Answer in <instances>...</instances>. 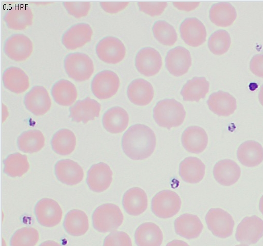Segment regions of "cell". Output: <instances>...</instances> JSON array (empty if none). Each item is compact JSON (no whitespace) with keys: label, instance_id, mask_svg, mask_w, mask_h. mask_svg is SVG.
<instances>
[{"label":"cell","instance_id":"cell-1","mask_svg":"<svg viewBox=\"0 0 263 246\" xmlns=\"http://www.w3.org/2000/svg\"><path fill=\"white\" fill-rule=\"evenodd\" d=\"M156 138L148 126L136 124L130 126L122 138V148L125 155L133 160H143L154 152Z\"/></svg>","mask_w":263,"mask_h":246},{"label":"cell","instance_id":"cell-2","mask_svg":"<svg viewBox=\"0 0 263 246\" xmlns=\"http://www.w3.org/2000/svg\"><path fill=\"white\" fill-rule=\"evenodd\" d=\"M185 115L183 105L173 98L160 100L153 109V117L156 122L168 129L182 125Z\"/></svg>","mask_w":263,"mask_h":246},{"label":"cell","instance_id":"cell-3","mask_svg":"<svg viewBox=\"0 0 263 246\" xmlns=\"http://www.w3.org/2000/svg\"><path fill=\"white\" fill-rule=\"evenodd\" d=\"M123 218L119 207L113 203H105L99 206L92 215L93 228L101 233L116 231L122 224Z\"/></svg>","mask_w":263,"mask_h":246},{"label":"cell","instance_id":"cell-4","mask_svg":"<svg viewBox=\"0 0 263 246\" xmlns=\"http://www.w3.org/2000/svg\"><path fill=\"white\" fill-rule=\"evenodd\" d=\"M64 65L68 76L79 82L88 79L94 71L92 59L86 54L80 52L68 54L64 58Z\"/></svg>","mask_w":263,"mask_h":246},{"label":"cell","instance_id":"cell-5","mask_svg":"<svg viewBox=\"0 0 263 246\" xmlns=\"http://www.w3.org/2000/svg\"><path fill=\"white\" fill-rule=\"evenodd\" d=\"M181 205L179 195L175 192L165 190L157 193L151 202L152 211L161 218H171L178 213Z\"/></svg>","mask_w":263,"mask_h":246},{"label":"cell","instance_id":"cell-6","mask_svg":"<svg viewBox=\"0 0 263 246\" xmlns=\"http://www.w3.org/2000/svg\"><path fill=\"white\" fill-rule=\"evenodd\" d=\"M205 219L208 229L215 236L226 238L232 234L234 221L232 216L223 209H210Z\"/></svg>","mask_w":263,"mask_h":246},{"label":"cell","instance_id":"cell-7","mask_svg":"<svg viewBox=\"0 0 263 246\" xmlns=\"http://www.w3.org/2000/svg\"><path fill=\"white\" fill-rule=\"evenodd\" d=\"M120 79L114 72L105 70L95 75L91 80V90L93 94L99 99L111 97L118 91Z\"/></svg>","mask_w":263,"mask_h":246},{"label":"cell","instance_id":"cell-8","mask_svg":"<svg viewBox=\"0 0 263 246\" xmlns=\"http://www.w3.org/2000/svg\"><path fill=\"white\" fill-rule=\"evenodd\" d=\"M96 52L102 61L107 64H116L123 59L126 49L123 43L118 38L106 36L98 43Z\"/></svg>","mask_w":263,"mask_h":246},{"label":"cell","instance_id":"cell-9","mask_svg":"<svg viewBox=\"0 0 263 246\" xmlns=\"http://www.w3.org/2000/svg\"><path fill=\"white\" fill-rule=\"evenodd\" d=\"M33 51V44L30 39L23 34H14L7 38L4 46L5 54L15 61L27 59Z\"/></svg>","mask_w":263,"mask_h":246},{"label":"cell","instance_id":"cell-10","mask_svg":"<svg viewBox=\"0 0 263 246\" xmlns=\"http://www.w3.org/2000/svg\"><path fill=\"white\" fill-rule=\"evenodd\" d=\"M263 236V220L256 215L245 217L238 225L236 240L242 244L256 243Z\"/></svg>","mask_w":263,"mask_h":246},{"label":"cell","instance_id":"cell-11","mask_svg":"<svg viewBox=\"0 0 263 246\" xmlns=\"http://www.w3.org/2000/svg\"><path fill=\"white\" fill-rule=\"evenodd\" d=\"M34 213L40 224L44 227H53L60 222L63 212L56 201L50 198H43L36 203Z\"/></svg>","mask_w":263,"mask_h":246},{"label":"cell","instance_id":"cell-12","mask_svg":"<svg viewBox=\"0 0 263 246\" xmlns=\"http://www.w3.org/2000/svg\"><path fill=\"white\" fill-rule=\"evenodd\" d=\"M162 65L159 52L153 48L140 49L135 57V66L138 71L146 76H152L159 72Z\"/></svg>","mask_w":263,"mask_h":246},{"label":"cell","instance_id":"cell-13","mask_svg":"<svg viewBox=\"0 0 263 246\" xmlns=\"http://www.w3.org/2000/svg\"><path fill=\"white\" fill-rule=\"evenodd\" d=\"M165 60L168 72L177 77L186 73L192 65L190 52L182 46H177L169 50Z\"/></svg>","mask_w":263,"mask_h":246},{"label":"cell","instance_id":"cell-14","mask_svg":"<svg viewBox=\"0 0 263 246\" xmlns=\"http://www.w3.org/2000/svg\"><path fill=\"white\" fill-rule=\"evenodd\" d=\"M24 103L26 108L36 116L45 114L51 105L47 90L41 86L33 87L25 95Z\"/></svg>","mask_w":263,"mask_h":246},{"label":"cell","instance_id":"cell-15","mask_svg":"<svg viewBox=\"0 0 263 246\" xmlns=\"http://www.w3.org/2000/svg\"><path fill=\"white\" fill-rule=\"evenodd\" d=\"M112 180V172L106 163L101 162L93 165L87 172L86 182L89 188L95 192L107 190Z\"/></svg>","mask_w":263,"mask_h":246},{"label":"cell","instance_id":"cell-16","mask_svg":"<svg viewBox=\"0 0 263 246\" xmlns=\"http://www.w3.org/2000/svg\"><path fill=\"white\" fill-rule=\"evenodd\" d=\"M179 30L182 39L190 46L198 47L205 41V26L196 17L185 18L180 24Z\"/></svg>","mask_w":263,"mask_h":246},{"label":"cell","instance_id":"cell-17","mask_svg":"<svg viewBox=\"0 0 263 246\" xmlns=\"http://www.w3.org/2000/svg\"><path fill=\"white\" fill-rule=\"evenodd\" d=\"M92 30L89 25L81 23L68 29L62 36V43L68 50H75L90 41Z\"/></svg>","mask_w":263,"mask_h":246},{"label":"cell","instance_id":"cell-18","mask_svg":"<svg viewBox=\"0 0 263 246\" xmlns=\"http://www.w3.org/2000/svg\"><path fill=\"white\" fill-rule=\"evenodd\" d=\"M100 110L101 105L96 100L87 97L78 100L69 108V117L73 121L86 124L99 117Z\"/></svg>","mask_w":263,"mask_h":246},{"label":"cell","instance_id":"cell-19","mask_svg":"<svg viewBox=\"0 0 263 246\" xmlns=\"http://www.w3.org/2000/svg\"><path fill=\"white\" fill-rule=\"evenodd\" d=\"M54 173L60 181L68 186L79 183L84 177L81 167L77 162L69 159L58 161L54 166Z\"/></svg>","mask_w":263,"mask_h":246},{"label":"cell","instance_id":"cell-20","mask_svg":"<svg viewBox=\"0 0 263 246\" xmlns=\"http://www.w3.org/2000/svg\"><path fill=\"white\" fill-rule=\"evenodd\" d=\"M181 141L184 149L189 152L199 154L206 148L208 137L205 131L199 126L187 127L183 132Z\"/></svg>","mask_w":263,"mask_h":246},{"label":"cell","instance_id":"cell-21","mask_svg":"<svg viewBox=\"0 0 263 246\" xmlns=\"http://www.w3.org/2000/svg\"><path fill=\"white\" fill-rule=\"evenodd\" d=\"M127 94L129 100L134 104L143 106L148 105L154 96L152 84L143 78L133 80L128 85Z\"/></svg>","mask_w":263,"mask_h":246},{"label":"cell","instance_id":"cell-22","mask_svg":"<svg viewBox=\"0 0 263 246\" xmlns=\"http://www.w3.org/2000/svg\"><path fill=\"white\" fill-rule=\"evenodd\" d=\"M241 174L239 166L230 159L221 160L217 162L213 168V175L219 184L230 186L236 183Z\"/></svg>","mask_w":263,"mask_h":246},{"label":"cell","instance_id":"cell-23","mask_svg":"<svg viewBox=\"0 0 263 246\" xmlns=\"http://www.w3.org/2000/svg\"><path fill=\"white\" fill-rule=\"evenodd\" d=\"M207 104L210 110L219 116H228L233 114L237 108L236 99L230 93L222 91L211 94Z\"/></svg>","mask_w":263,"mask_h":246},{"label":"cell","instance_id":"cell-24","mask_svg":"<svg viewBox=\"0 0 263 246\" xmlns=\"http://www.w3.org/2000/svg\"><path fill=\"white\" fill-rule=\"evenodd\" d=\"M4 20L9 29L22 30L32 25L33 14L30 7L16 6L7 10Z\"/></svg>","mask_w":263,"mask_h":246},{"label":"cell","instance_id":"cell-25","mask_svg":"<svg viewBox=\"0 0 263 246\" xmlns=\"http://www.w3.org/2000/svg\"><path fill=\"white\" fill-rule=\"evenodd\" d=\"M147 197L141 188L134 187L128 190L122 199L123 207L127 213L138 216L143 213L147 207Z\"/></svg>","mask_w":263,"mask_h":246},{"label":"cell","instance_id":"cell-26","mask_svg":"<svg viewBox=\"0 0 263 246\" xmlns=\"http://www.w3.org/2000/svg\"><path fill=\"white\" fill-rule=\"evenodd\" d=\"M174 227L177 234L188 239L197 238L203 228L199 218L191 214H184L176 218Z\"/></svg>","mask_w":263,"mask_h":246},{"label":"cell","instance_id":"cell-27","mask_svg":"<svg viewBox=\"0 0 263 246\" xmlns=\"http://www.w3.org/2000/svg\"><path fill=\"white\" fill-rule=\"evenodd\" d=\"M129 116L123 108L116 106L107 110L102 117V124L105 129L113 133L124 131L128 126Z\"/></svg>","mask_w":263,"mask_h":246},{"label":"cell","instance_id":"cell-28","mask_svg":"<svg viewBox=\"0 0 263 246\" xmlns=\"http://www.w3.org/2000/svg\"><path fill=\"white\" fill-rule=\"evenodd\" d=\"M237 156L242 165L248 167H256L263 161V148L256 141L247 140L238 147Z\"/></svg>","mask_w":263,"mask_h":246},{"label":"cell","instance_id":"cell-29","mask_svg":"<svg viewBox=\"0 0 263 246\" xmlns=\"http://www.w3.org/2000/svg\"><path fill=\"white\" fill-rule=\"evenodd\" d=\"M2 80L4 87L10 91L20 94L29 87V77L21 68L11 66L4 72Z\"/></svg>","mask_w":263,"mask_h":246},{"label":"cell","instance_id":"cell-30","mask_svg":"<svg viewBox=\"0 0 263 246\" xmlns=\"http://www.w3.org/2000/svg\"><path fill=\"white\" fill-rule=\"evenodd\" d=\"M135 240L138 246H160L163 241V234L155 223L145 222L136 229Z\"/></svg>","mask_w":263,"mask_h":246},{"label":"cell","instance_id":"cell-31","mask_svg":"<svg viewBox=\"0 0 263 246\" xmlns=\"http://www.w3.org/2000/svg\"><path fill=\"white\" fill-rule=\"evenodd\" d=\"M205 169V165L200 159L195 157H188L180 162L179 173L185 182L196 183L203 179Z\"/></svg>","mask_w":263,"mask_h":246},{"label":"cell","instance_id":"cell-32","mask_svg":"<svg viewBox=\"0 0 263 246\" xmlns=\"http://www.w3.org/2000/svg\"><path fill=\"white\" fill-rule=\"evenodd\" d=\"M63 226L66 232L73 236H79L86 233L89 228L88 219L82 210L73 209L66 215Z\"/></svg>","mask_w":263,"mask_h":246},{"label":"cell","instance_id":"cell-33","mask_svg":"<svg viewBox=\"0 0 263 246\" xmlns=\"http://www.w3.org/2000/svg\"><path fill=\"white\" fill-rule=\"evenodd\" d=\"M237 17L235 8L227 2L214 4L209 11L211 21L217 26L226 27L231 25Z\"/></svg>","mask_w":263,"mask_h":246},{"label":"cell","instance_id":"cell-34","mask_svg":"<svg viewBox=\"0 0 263 246\" xmlns=\"http://www.w3.org/2000/svg\"><path fill=\"white\" fill-rule=\"evenodd\" d=\"M51 95L54 101L63 106H71L78 96L75 86L66 79H60L55 82L51 90Z\"/></svg>","mask_w":263,"mask_h":246},{"label":"cell","instance_id":"cell-35","mask_svg":"<svg viewBox=\"0 0 263 246\" xmlns=\"http://www.w3.org/2000/svg\"><path fill=\"white\" fill-rule=\"evenodd\" d=\"M209 82L204 77H194L188 80L180 92L184 101H199L209 90Z\"/></svg>","mask_w":263,"mask_h":246},{"label":"cell","instance_id":"cell-36","mask_svg":"<svg viewBox=\"0 0 263 246\" xmlns=\"http://www.w3.org/2000/svg\"><path fill=\"white\" fill-rule=\"evenodd\" d=\"M51 145L52 150L57 154L68 155L75 149L76 137L74 133L67 129L58 131L53 135Z\"/></svg>","mask_w":263,"mask_h":246},{"label":"cell","instance_id":"cell-37","mask_svg":"<svg viewBox=\"0 0 263 246\" xmlns=\"http://www.w3.org/2000/svg\"><path fill=\"white\" fill-rule=\"evenodd\" d=\"M45 144V137L40 130H30L23 132L17 138L18 149L24 153H33L41 150Z\"/></svg>","mask_w":263,"mask_h":246},{"label":"cell","instance_id":"cell-38","mask_svg":"<svg viewBox=\"0 0 263 246\" xmlns=\"http://www.w3.org/2000/svg\"><path fill=\"white\" fill-rule=\"evenodd\" d=\"M4 172L8 176L21 177L29 170L27 156L17 152L11 154L4 160Z\"/></svg>","mask_w":263,"mask_h":246},{"label":"cell","instance_id":"cell-39","mask_svg":"<svg viewBox=\"0 0 263 246\" xmlns=\"http://www.w3.org/2000/svg\"><path fill=\"white\" fill-rule=\"evenodd\" d=\"M154 37L161 44L173 46L177 41V34L173 26L165 20H157L153 26Z\"/></svg>","mask_w":263,"mask_h":246},{"label":"cell","instance_id":"cell-40","mask_svg":"<svg viewBox=\"0 0 263 246\" xmlns=\"http://www.w3.org/2000/svg\"><path fill=\"white\" fill-rule=\"evenodd\" d=\"M231 43V37L229 33L224 30H218L210 36L208 45L212 53L219 55L228 51Z\"/></svg>","mask_w":263,"mask_h":246},{"label":"cell","instance_id":"cell-41","mask_svg":"<svg viewBox=\"0 0 263 246\" xmlns=\"http://www.w3.org/2000/svg\"><path fill=\"white\" fill-rule=\"evenodd\" d=\"M39 239L38 231L32 227H24L16 231L11 238L10 246H35Z\"/></svg>","mask_w":263,"mask_h":246},{"label":"cell","instance_id":"cell-42","mask_svg":"<svg viewBox=\"0 0 263 246\" xmlns=\"http://www.w3.org/2000/svg\"><path fill=\"white\" fill-rule=\"evenodd\" d=\"M103 246H132V243L126 233L115 231L105 238Z\"/></svg>","mask_w":263,"mask_h":246},{"label":"cell","instance_id":"cell-43","mask_svg":"<svg viewBox=\"0 0 263 246\" xmlns=\"http://www.w3.org/2000/svg\"><path fill=\"white\" fill-rule=\"evenodd\" d=\"M63 4L67 12L76 18L86 16L90 8V3L87 2H65Z\"/></svg>","mask_w":263,"mask_h":246},{"label":"cell","instance_id":"cell-44","mask_svg":"<svg viewBox=\"0 0 263 246\" xmlns=\"http://www.w3.org/2000/svg\"><path fill=\"white\" fill-rule=\"evenodd\" d=\"M141 11L152 16L161 14L167 6L166 2H138Z\"/></svg>","mask_w":263,"mask_h":246},{"label":"cell","instance_id":"cell-45","mask_svg":"<svg viewBox=\"0 0 263 246\" xmlns=\"http://www.w3.org/2000/svg\"><path fill=\"white\" fill-rule=\"evenodd\" d=\"M250 69L255 75L263 78V54L253 56L250 62Z\"/></svg>","mask_w":263,"mask_h":246},{"label":"cell","instance_id":"cell-46","mask_svg":"<svg viewBox=\"0 0 263 246\" xmlns=\"http://www.w3.org/2000/svg\"><path fill=\"white\" fill-rule=\"evenodd\" d=\"M100 4L105 12L109 13H116L125 8L129 2H100Z\"/></svg>","mask_w":263,"mask_h":246},{"label":"cell","instance_id":"cell-47","mask_svg":"<svg viewBox=\"0 0 263 246\" xmlns=\"http://www.w3.org/2000/svg\"><path fill=\"white\" fill-rule=\"evenodd\" d=\"M173 5L178 9L191 11L195 9L199 5V2H173Z\"/></svg>","mask_w":263,"mask_h":246},{"label":"cell","instance_id":"cell-48","mask_svg":"<svg viewBox=\"0 0 263 246\" xmlns=\"http://www.w3.org/2000/svg\"><path fill=\"white\" fill-rule=\"evenodd\" d=\"M166 246H190L187 243L185 242L175 239L173 240L172 241L168 242Z\"/></svg>","mask_w":263,"mask_h":246},{"label":"cell","instance_id":"cell-49","mask_svg":"<svg viewBox=\"0 0 263 246\" xmlns=\"http://www.w3.org/2000/svg\"><path fill=\"white\" fill-rule=\"evenodd\" d=\"M39 246H62L59 243L53 240H47L42 242Z\"/></svg>","mask_w":263,"mask_h":246},{"label":"cell","instance_id":"cell-50","mask_svg":"<svg viewBox=\"0 0 263 246\" xmlns=\"http://www.w3.org/2000/svg\"><path fill=\"white\" fill-rule=\"evenodd\" d=\"M258 99L261 105L263 106V85L260 88L258 94Z\"/></svg>","mask_w":263,"mask_h":246},{"label":"cell","instance_id":"cell-51","mask_svg":"<svg viewBox=\"0 0 263 246\" xmlns=\"http://www.w3.org/2000/svg\"><path fill=\"white\" fill-rule=\"evenodd\" d=\"M259 209L263 214V195L261 197L259 202Z\"/></svg>","mask_w":263,"mask_h":246},{"label":"cell","instance_id":"cell-52","mask_svg":"<svg viewBox=\"0 0 263 246\" xmlns=\"http://www.w3.org/2000/svg\"><path fill=\"white\" fill-rule=\"evenodd\" d=\"M235 246H248L247 244H240L238 245H236Z\"/></svg>","mask_w":263,"mask_h":246}]
</instances>
